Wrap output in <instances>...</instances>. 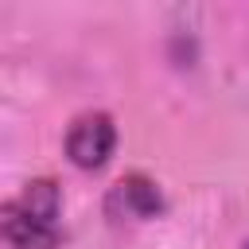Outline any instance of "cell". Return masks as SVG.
Segmentation results:
<instances>
[{"label": "cell", "instance_id": "6da1fadb", "mask_svg": "<svg viewBox=\"0 0 249 249\" xmlns=\"http://www.w3.org/2000/svg\"><path fill=\"white\" fill-rule=\"evenodd\" d=\"M113 144H117V128H113V121H109L105 113H86V117H78V121L70 124V132H66V152H70V160H74L78 167H86V171L101 167V163L113 156Z\"/></svg>", "mask_w": 249, "mask_h": 249}, {"label": "cell", "instance_id": "7a4b0ae2", "mask_svg": "<svg viewBox=\"0 0 249 249\" xmlns=\"http://www.w3.org/2000/svg\"><path fill=\"white\" fill-rule=\"evenodd\" d=\"M163 206L160 191L144 175H128L109 191V214L113 218H156Z\"/></svg>", "mask_w": 249, "mask_h": 249}, {"label": "cell", "instance_id": "3957f363", "mask_svg": "<svg viewBox=\"0 0 249 249\" xmlns=\"http://www.w3.org/2000/svg\"><path fill=\"white\" fill-rule=\"evenodd\" d=\"M4 233H8V241L19 245V249H54V245H58V230L27 218L16 202L4 206Z\"/></svg>", "mask_w": 249, "mask_h": 249}, {"label": "cell", "instance_id": "277c9868", "mask_svg": "<svg viewBox=\"0 0 249 249\" xmlns=\"http://www.w3.org/2000/svg\"><path fill=\"white\" fill-rule=\"evenodd\" d=\"M16 206H19L27 218H35V222L58 230V187H54L51 179H35V183H27V191H23V198H19Z\"/></svg>", "mask_w": 249, "mask_h": 249}, {"label": "cell", "instance_id": "5b68a950", "mask_svg": "<svg viewBox=\"0 0 249 249\" xmlns=\"http://www.w3.org/2000/svg\"><path fill=\"white\" fill-rule=\"evenodd\" d=\"M245 249H249V245H245Z\"/></svg>", "mask_w": 249, "mask_h": 249}]
</instances>
